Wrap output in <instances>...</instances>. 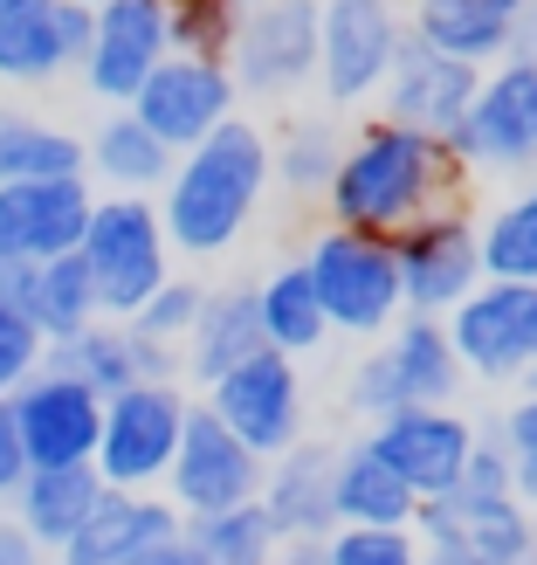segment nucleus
I'll return each mask as SVG.
<instances>
[{"label":"nucleus","mask_w":537,"mask_h":565,"mask_svg":"<svg viewBox=\"0 0 537 565\" xmlns=\"http://www.w3.org/2000/svg\"><path fill=\"white\" fill-rule=\"evenodd\" d=\"M131 365H138V380H180V345H159V338L131 331Z\"/></svg>","instance_id":"nucleus-43"},{"label":"nucleus","mask_w":537,"mask_h":565,"mask_svg":"<svg viewBox=\"0 0 537 565\" xmlns=\"http://www.w3.org/2000/svg\"><path fill=\"white\" fill-rule=\"evenodd\" d=\"M165 55H173L165 49V0H97L76 76L104 110H125Z\"/></svg>","instance_id":"nucleus-17"},{"label":"nucleus","mask_w":537,"mask_h":565,"mask_svg":"<svg viewBox=\"0 0 537 565\" xmlns=\"http://www.w3.org/2000/svg\"><path fill=\"white\" fill-rule=\"evenodd\" d=\"M256 318H262V345L290 352V359H310L331 345V324H324V303H318V282H310L303 256L256 282Z\"/></svg>","instance_id":"nucleus-30"},{"label":"nucleus","mask_w":537,"mask_h":565,"mask_svg":"<svg viewBox=\"0 0 537 565\" xmlns=\"http://www.w3.org/2000/svg\"><path fill=\"white\" fill-rule=\"evenodd\" d=\"M496 435H503V456H511V497L537 518V393H517L496 414Z\"/></svg>","instance_id":"nucleus-37"},{"label":"nucleus","mask_w":537,"mask_h":565,"mask_svg":"<svg viewBox=\"0 0 537 565\" xmlns=\"http://www.w3.org/2000/svg\"><path fill=\"white\" fill-rule=\"evenodd\" d=\"M420 565H517L537 552V518L517 497L490 490H448L414 511Z\"/></svg>","instance_id":"nucleus-12"},{"label":"nucleus","mask_w":537,"mask_h":565,"mask_svg":"<svg viewBox=\"0 0 537 565\" xmlns=\"http://www.w3.org/2000/svg\"><path fill=\"white\" fill-rule=\"evenodd\" d=\"M407 35H420L441 55H462L475 70H490L530 35V0H414Z\"/></svg>","instance_id":"nucleus-24"},{"label":"nucleus","mask_w":537,"mask_h":565,"mask_svg":"<svg viewBox=\"0 0 537 565\" xmlns=\"http://www.w3.org/2000/svg\"><path fill=\"white\" fill-rule=\"evenodd\" d=\"M462 393V359L448 345L441 318H400L373 352L352 365V414H400V407H434Z\"/></svg>","instance_id":"nucleus-8"},{"label":"nucleus","mask_w":537,"mask_h":565,"mask_svg":"<svg viewBox=\"0 0 537 565\" xmlns=\"http://www.w3.org/2000/svg\"><path fill=\"white\" fill-rule=\"evenodd\" d=\"M42 359H49V338L0 297V393H14L28 373H42Z\"/></svg>","instance_id":"nucleus-40"},{"label":"nucleus","mask_w":537,"mask_h":565,"mask_svg":"<svg viewBox=\"0 0 537 565\" xmlns=\"http://www.w3.org/2000/svg\"><path fill=\"white\" fill-rule=\"evenodd\" d=\"M324 565H420V545H414V531L337 524L324 539Z\"/></svg>","instance_id":"nucleus-39"},{"label":"nucleus","mask_w":537,"mask_h":565,"mask_svg":"<svg viewBox=\"0 0 537 565\" xmlns=\"http://www.w3.org/2000/svg\"><path fill=\"white\" fill-rule=\"evenodd\" d=\"M407 42V14L393 0H318V90L331 110L379 104V83Z\"/></svg>","instance_id":"nucleus-10"},{"label":"nucleus","mask_w":537,"mask_h":565,"mask_svg":"<svg viewBox=\"0 0 537 565\" xmlns=\"http://www.w3.org/2000/svg\"><path fill=\"white\" fill-rule=\"evenodd\" d=\"M262 352V318H256V282H214L193 310V331L180 338V380L214 386L228 365Z\"/></svg>","instance_id":"nucleus-25"},{"label":"nucleus","mask_w":537,"mask_h":565,"mask_svg":"<svg viewBox=\"0 0 537 565\" xmlns=\"http://www.w3.org/2000/svg\"><path fill=\"white\" fill-rule=\"evenodd\" d=\"M14 435H21V456L28 469H69V462H90L97 456V428H104V393H90L83 380L55 373H28L14 393Z\"/></svg>","instance_id":"nucleus-18"},{"label":"nucleus","mask_w":537,"mask_h":565,"mask_svg":"<svg viewBox=\"0 0 537 565\" xmlns=\"http://www.w3.org/2000/svg\"><path fill=\"white\" fill-rule=\"evenodd\" d=\"M90 42V8L83 0H14L0 14V83H55L83 63Z\"/></svg>","instance_id":"nucleus-21"},{"label":"nucleus","mask_w":537,"mask_h":565,"mask_svg":"<svg viewBox=\"0 0 537 565\" xmlns=\"http://www.w3.org/2000/svg\"><path fill=\"white\" fill-rule=\"evenodd\" d=\"M42 365H55V373H69V380H83L90 393H104V401H110V393H125V386L138 380V365H131V324L90 318L83 331L55 338Z\"/></svg>","instance_id":"nucleus-34"},{"label":"nucleus","mask_w":537,"mask_h":565,"mask_svg":"<svg viewBox=\"0 0 537 565\" xmlns=\"http://www.w3.org/2000/svg\"><path fill=\"white\" fill-rule=\"evenodd\" d=\"M201 297H207V282H193V276H165L125 324H131V331H146V338H159V345H180V338L193 331V310H201Z\"/></svg>","instance_id":"nucleus-38"},{"label":"nucleus","mask_w":537,"mask_h":565,"mask_svg":"<svg viewBox=\"0 0 537 565\" xmlns=\"http://www.w3.org/2000/svg\"><path fill=\"white\" fill-rule=\"evenodd\" d=\"M76 256H83V269H90L97 318L125 324L131 310L173 276V242H165L159 201H152V193H97Z\"/></svg>","instance_id":"nucleus-3"},{"label":"nucleus","mask_w":537,"mask_h":565,"mask_svg":"<svg viewBox=\"0 0 537 565\" xmlns=\"http://www.w3.org/2000/svg\"><path fill=\"white\" fill-rule=\"evenodd\" d=\"M21 476H28V456H21V435H14V407H8V393H0V503L14 497Z\"/></svg>","instance_id":"nucleus-42"},{"label":"nucleus","mask_w":537,"mask_h":565,"mask_svg":"<svg viewBox=\"0 0 537 565\" xmlns=\"http://www.w3.org/2000/svg\"><path fill=\"white\" fill-rule=\"evenodd\" d=\"M165 173H173V152L131 110H104L97 131L83 138V180L104 193H159Z\"/></svg>","instance_id":"nucleus-29"},{"label":"nucleus","mask_w":537,"mask_h":565,"mask_svg":"<svg viewBox=\"0 0 537 565\" xmlns=\"http://www.w3.org/2000/svg\"><path fill=\"white\" fill-rule=\"evenodd\" d=\"M186 518L159 490H104L97 511L76 524V539L55 552V565H131L159 552L165 539H180Z\"/></svg>","instance_id":"nucleus-22"},{"label":"nucleus","mask_w":537,"mask_h":565,"mask_svg":"<svg viewBox=\"0 0 537 565\" xmlns=\"http://www.w3.org/2000/svg\"><path fill=\"white\" fill-rule=\"evenodd\" d=\"M228 76L241 104H290L303 90H318V0L241 8L228 42Z\"/></svg>","instance_id":"nucleus-9"},{"label":"nucleus","mask_w":537,"mask_h":565,"mask_svg":"<svg viewBox=\"0 0 537 565\" xmlns=\"http://www.w3.org/2000/svg\"><path fill=\"white\" fill-rule=\"evenodd\" d=\"M524 42H537V0H530V35H524Z\"/></svg>","instance_id":"nucleus-46"},{"label":"nucleus","mask_w":537,"mask_h":565,"mask_svg":"<svg viewBox=\"0 0 537 565\" xmlns=\"http://www.w3.org/2000/svg\"><path fill=\"white\" fill-rule=\"evenodd\" d=\"M475 242H483V276L537 282V180L503 193V201L475 221Z\"/></svg>","instance_id":"nucleus-33"},{"label":"nucleus","mask_w":537,"mask_h":565,"mask_svg":"<svg viewBox=\"0 0 537 565\" xmlns=\"http://www.w3.org/2000/svg\"><path fill=\"white\" fill-rule=\"evenodd\" d=\"M221 428H228L241 448H256V456H282L290 441H303V414H310V386H303V359L290 352H248L241 365H228L214 386L193 393Z\"/></svg>","instance_id":"nucleus-7"},{"label":"nucleus","mask_w":537,"mask_h":565,"mask_svg":"<svg viewBox=\"0 0 537 565\" xmlns=\"http://www.w3.org/2000/svg\"><path fill=\"white\" fill-rule=\"evenodd\" d=\"M83 173V138L69 125H49L35 110H8L0 104V186L14 180H63Z\"/></svg>","instance_id":"nucleus-32"},{"label":"nucleus","mask_w":537,"mask_h":565,"mask_svg":"<svg viewBox=\"0 0 537 565\" xmlns=\"http://www.w3.org/2000/svg\"><path fill=\"white\" fill-rule=\"evenodd\" d=\"M131 565H207V558L193 552V545H186V531H180V539H165L159 552H146V558H131Z\"/></svg>","instance_id":"nucleus-45"},{"label":"nucleus","mask_w":537,"mask_h":565,"mask_svg":"<svg viewBox=\"0 0 537 565\" xmlns=\"http://www.w3.org/2000/svg\"><path fill=\"white\" fill-rule=\"evenodd\" d=\"M331 462H337V441H290L282 456L262 462V511L276 524L282 545L297 539H331L337 531V511H331Z\"/></svg>","instance_id":"nucleus-23"},{"label":"nucleus","mask_w":537,"mask_h":565,"mask_svg":"<svg viewBox=\"0 0 537 565\" xmlns=\"http://www.w3.org/2000/svg\"><path fill=\"white\" fill-rule=\"evenodd\" d=\"M0 565H55L35 539H28V531L14 524V511H8V503H0Z\"/></svg>","instance_id":"nucleus-44"},{"label":"nucleus","mask_w":537,"mask_h":565,"mask_svg":"<svg viewBox=\"0 0 537 565\" xmlns=\"http://www.w3.org/2000/svg\"><path fill=\"white\" fill-rule=\"evenodd\" d=\"M8 8H14V0H0V14H8Z\"/></svg>","instance_id":"nucleus-51"},{"label":"nucleus","mask_w":537,"mask_h":565,"mask_svg":"<svg viewBox=\"0 0 537 565\" xmlns=\"http://www.w3.org/2000/svg\"><path fill=\"white\" fill-rule=\"evenodd\" d=\"M462 180H469V166L455 159L448 138L393 125V118H358L345 131V152H337V173L318 207L331 228L400 235L407 221L462 201Z\"/></svg>","instance_id":"nucleus-1"},{"label":"nucleus","mask_w":537,"mask_h":565,"mask_svg":"<svg viewBox=\"0 0 537 565\" xmlns=\"http://www.w3.org/2000/svg\"><path fill=\"white\" fill-rule=\"evenodd\" d=\"M441 324H448V345L462 359V380L524 386V373L537 365V282L483 276Z\"/></svg>","instance_id":"nucleus-11"},{"label":"nucleus","mask_w":537,"mask_h":565,"mask_svg":"<svg viewBox=\"0 0 537 565\" xmlns=\"http://www.w3.org/2000/svg\"><path fill=\"white\" fill-rule=\"evenodd\" d=\"M462 490H490V497H511V456H503V435H496V420H490V428H475L469 469H462Z\"/></svg>","instance_id":"nucleus-41"},{"label":"nucleus","mask_w":537,"mask_h":565,"mask_svg":"<svg viewBox=\"0 0 537 565\" xmlns=\"http://www.w3.org/2000/svg\"><path fill=\"white\" fill-rule=\"evenodd\" d=\"M303 269H310V282H318L331 338H386L407 318L400 269H393V242L386 235L331 228L324 221V228L310 235V248H303Z\"/></svg>","instance_id":"nucleus-4"},{"label":"nucleus","mask_w":537,"mask_h":565,"mask_svg":"<svg viewBox=\"0 0 537 565\" xmlns=\"http://www.w3.org/2000/svg\"><path fill=\"white\" fill-rule=\"evenodd\" d=\"M235 8H262V0H235Z\"/></svg>","instance_id":"nucleus-49"},{"label":"nucleus","mask_w":537,"mask_h":565,"mask_svg":"<svg viewBox=\"0 0 537 565\" xmlns=\"http://www.w3.org/2000/svg\"><path fill=\"white\" fill-rule=\"evenodd\" d=\"M337 152H345V125L337 118H290L269 138V186H282L290 201H324Z\"/></svg>","instance_id":"nucleus-31"},{"label":"nucleus","mask_w":537,"mask_h":565,"mask_svg":"<svg viewBox=\"0 0 537 565\" xmlns=\"http://www.w3.org/2000/svg\"><path fill=\"white\" fill-rule=\"evenodd\" d=\"M262 565H290V558H282V552H276V558H262Z\"/></svg>","instance_id":"nucleus-48"},{"label":"nucleus","mask_w":537,"mask_h":565,"mask_svg":"<svg viewBox=\"0 0 537 565\" xmlns=\"http://www.w3.org/2000/svg\"><path fill=\"white\" fill-rule=\"evenodd\" d=\"M97 497H104V476H97L90 462L28 469L21 483H14V497H8V511H14V524L28 531V539H35V545L55 558V552L76 539V524L97 511Z\"/></svg>","instance_id":"nucleus-27"},{"label":"nucleus","mask_w":537,"mask_h":565,"mask_svg":"<svg viewBox=\"0 0 537 565\" xmlns=\"http://www.w3.org/2000/svg\"><path fill=\"white\" fill-rule=\"evenodd\" d=\"M262 193H269V131L235 110V118L214 125L201 146L173 152V173H165V186L152 201H159L173 256L207 263V256H228V248L248 235Z\"/></svg>","instance_id":"nucleus-2"},{"label":"nucleus","mask_w":537,"mask_h":565,"mask_svg":"<svg viewBox=\"0 0 537 565\" xmlns=\"http://www.w3.org/2000/svg\"><path fill=\"white\" fill-rule=\"evenodd\" d=\"M97 186L83 173L63 180H14L0 186V263H55L83 242Z\"/></svg>","instance_id":"nucleus-19"},{"label":"nucleus","mask_w":537,"mask_h":565,"mask_svg":"<svg viewBox=\"0 0 537 565\" xmlns=\"http://www.w3.org/2000/svg\"><path fill=\"white\" fill-rule=\"evenodd\" d=\"M524 393H537V365H530V373H524Z\"/></svg>","instance_id":"nucleus-47"},{"label":"nucleus","mask_w":537,"mask_h":565,"mask_svg":"<svg viewBox=\"0 0 537 565\" xmlns=\"http://www.w3.org/2000/svg\"><path fill=\"white\" fill-rule=\"evenodd\" d=\"M186 545L207 565H262V558L282 552L262 503H235V511H214V518H186Z\"/></svg>","instance_id":"nucleus-35"},{"label":"nucleus","mask_w":537,"mask_h":565,"mask_svg":"<svg viewBox=\"0 0 537 565\" xmlns=\"http://www.w3.org/2000/svg\"><path fill=\"white\" fill-rule=\"evenodd\" d=\"M159 497L173 503L180 518H214V511H235V503H256L262 497V456L241 448L201 401H193L186 407V435L173 448V469H165Z\"/></svg>","instance_id":"nucleus-14"},{"label":"nucleus","mask_w":537,"mask_h":565,"mask_svg":"<svg viewBox=\"0 0 537 565\" xmlns=\"http://www.w3.org/2000/svg\"><path fill=\"white\" fill-rule=\"evenodd\" d=\"M517 565H537V552H530V558H517Z\"/></svg>","instance_id":"nucleus-50"},{"label":"nucleus","mask_w":537,"mask_h":565,"mask_svg":"<svg viewBox=\"0 0 537 565\" xmlns=\"http://www.w3.org/2000/svg\"><path fill=\"white\" fill-rule=\"evenodd\" d=\"M125 110L159 138L165 152H186V146H201L214 125L235 118L241 90H235L228 63H207V55H165V63L138 83V97Z\"/></svg>","instance_id":"nucleus-15"},{"label":"nucleus","mask_w":537,"mask_h":565,"mask_svg":"<svg viewBox=\"0 0 537 565\" xmlns=\"http://www.w3.org/2000/svg\"><path fill=\"white\" fill-rule=\"evenodd\" d=\"M393 242V269H400V303L407 318H448L475 282H483V242H475V214L448 201L434 214L407 221Z\"/></svg>","instance_id":"nucleus-13"},{"label":"nucleus","mask_w":537,"mask_h":565,"mask_svg":"<svg viewBox=\"0 0 537 565\" xmlns=\"http://www.w3.org/2000/svg\"><path fill=\"white\" fill-rule=\"evenodd\" d=\"M83 8H97V0H83Z\"/></svg>","instance_id":"nucleus-52"},{"label":"nucleus","mask_w":537,"mask_h":565,"mask_svg":"<svg viewBox=\"0 0 537 565\" xmlns=\"http://www.w3.org/2000/svg\"><path fill=\"white\" fill-rule=\"evenodd\" d=\"M241 8L235 0H165V49L173 55H207V63H228Z\"/></svg>","instance_id":"nucleus-36"},{"label":"nucleus","mask_w":537,"mask_h":565,"mask_svg":"<svg viewBox=\"0 0 537 565\" xmlns=\"http://www.w3.org/2000/svg\"><path fill=\"white\" fill-rule=\"evenodd\" d=\"M448 146L469 173H537V42H517L503 63L483 70Z\"/></svg>","instance_id":"nucleus-5"},{"label":"nucleus","mask_w":537,"mask_h":565,"mask_svg":"<svg viewBox=\"0 0 537 565\" xmlns=\"http://www.w3.org/2000/svg\"><path fill=\"white\" fill-rule=\"evenodd\" d=\"M475 83H483V70H475V63L441 55V49H428L420 35H407L400 55H393V70H386V83H379V118L448 138V131L462 125Z\"/></svg>","instance_id":"nucleus-20"},{"label":"nucleus","mask_w":537,"mask_h":565,"mask_svg":"<svg viewBox=\"0 0 537 565\" xmlns=\"http://www.w3.org/2000/svg\"><path fill=\"white\" fill-rule=\"evenodd\" d=\"M186 407H193L186 380H131L125 393H110L97 456H90L104 490H159L165 469H173V448L186 435Z\"/></svg>","instance_id":"nucleus-6"},{"label":"nucleus","mask_w":537,"mask_h":565,"mask_svg":"<svg viewBox=\"0 0 537 565\" xmlns=\"http://www.w3.org/2000/svg\"><path fill=\"white\" fill-rule=\"evenodd\" d=\"M331 511L337 524H373V531H414V511H420V497L393 476L379 456H373V441H345L337 448V462H331Z\"/></svg>","instance_id":"nucleus-28"},{"label":"nucleus","mask_w":537,"mask_h":565,"mask_svg":"<svg viewBox=\"0 0 537 565\" xmlns=\"http://www.w3.org/2000/svg\"><path fill=\"white\" fill-rule=\"evenodd\" d=\"M365 441H373V456L428 503V497L462 490V469H469V448H475V420L455 401H434V407L379 414Z\"/></svg>","instance_id":"nucleus-16"},{"label":"nucleus","mask_w":537,"mask_h":565,"mask_svg":"<svg viewBox=\"0 0 537 565\" xmlns=\"http://www.w3.org/2000/svg\"><path fill=\"white\" fill-rule=\"evenodd\" d=\"M0 297H8L49 345L97 318V290H90V269H83L76 248L55 256V263H0Z\"/></svg>","instance_id":"nucleus-26"}]
</instances>
